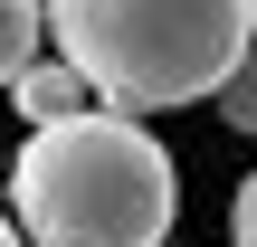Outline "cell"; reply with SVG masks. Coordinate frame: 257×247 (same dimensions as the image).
Wrapping results in <instances>:
<instances>
[{"mask_svg":"<svg viewBox=\"0 0 257 247\" xmlns=\"http://www.w3.org/2000/svg\"><path fill=\"white\" fill-rule=\"evenodd\" d=\"M10 219L29 247H162L181 219V171L124 105H76L29 124L10 152Z\"/></svg>","mask_w":257,"mask_h":247,"instance_id":"1","label":"cell"},{"mask_svg":"<svg viewBox=\"0 0 257 247\" xmlns=\"http://www.w3.org/2000/svg\"><path fill=\"white\" fill-rule=\"evenodd\" d=\"M48 48L95 86V105L172 114L219 95L257 48V0H48Z\"/></svg>","mask_w":257,"mask_h":247,"instance_id":"2","label":"cell"},{"mask_svg":"<svg viewBox=\"0 0 257 247\" xmlns=\"http://www.w3.org/2000/svg\"><path fill=\"white\" fill-rule=\"evenodd\" d=\"M10 105H19V124H57V114L95 105V86H86L67 57H29V67L10 76Z\"/></svg>","mask_w":257,"mask_h":247,"instance_id":"3","label":"cell"},{"mask_svg":"<svg viewBox=\"0 0 257 247\" xmlns=\"http://www.w3.org/2000/svg\"><path fill=\"white\" fill-rule=\"evenodd\" d=\"M38 29H48V0H0V95H10V76L38 57Z\"/></svg>","mask_w":257,"mask_h":247,"instance_id":"4","label":"cell"},{"mask_svg":"<svg viewBox=\"0 0 257 247\" xmlns=\"http://www.w3.org/2000/svg\"><path fill=\"white\" fill-rule=\"evenodd\" d=\"M210 105H219V124H229V133H257V48L219 76V95H210Z\"/></svg>","mask_w":257,"mask_h":247,"instance_id":"5","label":"cell"},{"mask_svg":"<svg viewBox=\"0 0 257 247\" xmlns=\"http://www.w3.org/2000/svg\"><path fill=\"white\" fill-rule=\"evenodd\" d=\"M229 247H257V171L238 181V200H229Z\"/></svg>","mask_w":257,"mask_h":247,"instance_id":"6","label":"cell"},{"mask_svg":"<svg viewBox=\"0 0 257 247\" xmlns=\"http://www.w3.org/2000/svg\"><path fill=\"white\" fill-rule=\"evenodd\" d=\"M0 247H29V238H19V219H10V200H0Z\"/></svg>","mask_w":257,"mask_h":247,"instance_id":"7","label":"cell"},{"mask_svg":"<svg viewBox=\"0 0 257 247\" xmlns=\"http://www.w3.org/2000/svg\"><path fill=\"white\" fill-rule=\"evenodd\" d=\"M0 190H10V152H0Z\"/></svg>","mask_w":257,"mask_h":247,"instance_id":"8","label":"cell"}]
</instances>
